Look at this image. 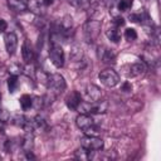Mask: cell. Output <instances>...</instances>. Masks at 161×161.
Instances as JSON below:
<instances>
[{
	"label": "cell",
	"mask_w": 161,
	"mask_h": 161,
	"mask_svg": "<svg viewBox=\"0 0 161 161\" xmlns=\"http://www.w3.org/2000/svg\"><path fill=\"white\" fill-rule=\"evenodd\" d=\"M112 23H113V26L121 28V26H123V25L126 24V20H125L122 16H114L113 20H112Z\"/></svg>",
	"instance_id": "obj_23"
},
{
	"label": "cell",
	"mask_w": 161,
	"mask_h": 161,
	"mask_svg": "<svg viewBox=\"0 0 161 161\" xmlns=\"http://www.w3.org/2000/svg\"><path fill=\"white\" fill-rule=\"evenodd\" d=\"M19 102H20L21 108H23L24 111H26V109H29V108L33 106V97L29 96V94H23V96L20 97Z\"/></svg>",
	"instance_id": "obj_18"
},
{
	"label": "cell",
	"mask_w": 161,
	"mask_h": 161,
	"mask_svg": "<svg viewBox=\"0 0 161 161\" xmlns=\"http://www.w3.org/2000/svg\"><path fill=\"white\" fill-rule=\"evenodd\" d=\"M103 140L94 135H86L80 138V146L88 151L91 150H102L103 148Z\"/></svg>",
	"instance_id": "obj_5"
},
{
	"label": "cell",
	"mask_w": 161,
	"mask_h": 161,
	"mask_svg": "<svg viewBox=\"0 0 161 161\" xmlns=\"http://www.w3.org/2000/svg\"><path fill=\"white\" fill-rule=\"evenodd\" d=\"M98 79L106 87H114V86H117L119 83V74L114 69L108 68V69L102 70L98 74Z\"/></svg>",
	"instance_id": "obj_4"
},
{
	"label": "cell",
	"mask_w": 161,
	"mask_h": 161,
	"mask_svg": "<svg viewBox=\"0 0 161 161\" xmlns=\"http://www.w3.org/2000/svg\"><path fill=\"white\" fill-rule=\"evenodd\" d=\"M117 8L119 11H127L132 6V0H117Z\"/></svg>",
	"instance_id": "obj_20"
},
{
	"label": "cell",
	"mask_w": 161,
	"mask_h": 161,
	"mask_svg": "<svg viewBox=\"0 0 161 161\" xmlns=\"http://www.w3.org/2000/svg\"><path fill=\"white\" fill-rule=\"evenodd\" d=\"M18 84H19V82H18V75L11 74V75L9 77V79H8V88H9V92H10V93H14V92L16 91V88H18Z\"/></svg>",
	"instance_id": "obj_19"
},
{
	"label": "cell",
	"mask_w": 161,
	"mask_h": 161,
	"mask_svg": "<svg viewBox=\"0 0 161 161\" xmlns=\"http://www.w3.org/2000/svg\"><path fill=\"white\" fill-rule=\"evenodd\" d=\"M127 68H128V72H126L127 77H138L146 72V64L143 62H137V63L130 64V65H127Z\"/></svg>",
	"instance_id": "obj_11"
},
{
	"label": "cell",
	"mask_w": 161,
	"mask_h": 161,
	"mask_svg": "<svg viewBox=\"0 0 161 161\" xmlns=\"http://www.w3.org/2000/svg\"><path fill=\"white\" fill-rule=\"evenodd\" d=\"M88 155H89V151L86 150V148H83L82 146H80V148H78V150L74 152V156H75V158H78V160H88Z\"/></svg>",
	"instance_id": "obj_21"
},
{
	"label": "cell",
	"mask_w": 161,
	"mask_h": 161,
	"mask_svg": "<svg viewBox=\"0 0 161 161\" xmlns=\"http://www.w3.org/2000/svg\"><path fill=\"white\" fill-rule=\"evenodd\" d=\"M80 103H82V96H80V93H78L77 91L70 92V93L67 96V98H65V104H67V107H68L69 109H72V111L78 109Z\"/></svg>",
	"instance_id": "obj_10"
},
{
	"label": "cell",
	"mask_w": 161,
	"mask_h": 161,
	"mask_svg": "<svg viewBox=\"0 0 161 161\" xmlns=\"http://www.w3.org/2000/svg\"><path fill=\"white\" fill-rule=\"evenodd\" d=\"M75 125L79 130H82L84 133H88L89 131L94 130V119L88 113H80L75 118Z\"/></svg>",
	"instance_id": "obj_6"
},
{
	"label": "cell",
	"mask_w": 161,
	"mask_h": 161,
	"mask_svg": "<svg viewBox=\"0 0 161 161\" xmlns=\"http://www.w3.org/2000/svg\"><path fill=\"white\" fill-rule=\"evenodd\" d=\"M21 55H23V59H24V62H25L26 64L31 63L33 59H34V50H33V48L29 45L28 42H25V43L23 44V47H21Z\"/></svg>",
	"instance_id": "obj_15"
},
{
	"label": "cell",
	"mask_w": 161,
	"mask_h": 161,
	"mask_svg": "<svg viewBox=\"0 0 161 161\" xmlns=\"http://www.w3.org/2000/svg\"><path fill=\"white\" fill-rule=\"evenodd\" d=\"M49 58L55 68H62L64 65V50L60 44L52 42L49 48Z\"/></svg>",
	"instance_id": "obj_3"
},
{
	"label": "cell",
	"mask_w": 161,
	"mask_h": 161,
	"mask_svg": "<svg viewBox=\"0 0 161 161\" xmlns=\"http://www.w3.org/2000/svg\"><path fill=\"white\" fill-rule=\"evenodd\" d=\"M83 57H84V55H83V49H82L79 45H77V44L72 45V48H70V53H69V58H70V60H72L73 63H78V64H80V63L84 60Z\"/></svg>",
	"instance_id": "obj_12"
},
{
	"label": "cell",
	"mask_w": 161,
	"mask_h": 161,
	"mask_svg": "<svg viewBox=\"0 0 161 161\" xmlns=\"http://www.w3.org/2000/svg\"><path fill=\"white\" fill-rule=\"evenodd\" d=\"M4 44L5 49L9 55H14L18 49V36L14 31H8L4 35Z\"/></svg>",
	"instance_id": "obj_7"
},
{
	"label": "cell",
	"mask_w": 161,
	"mask_h": 161,
	"mask_svg": "<svg viewBox=\"0 0 161 161\" xmlns=\"http://www.w3.org/2000/svg\"><path fill=\"white\" fill-rule=\"evenodd\" d=\"M8 6L10 10L15 13H24L28 10L26 1L24 0H8Z\"/></svg>",
	"instance_id": "obj_14"
},
{
	"label": "cell",
	"mask_w": 161,
	"mask_h": 161,
	"mask_svg": "<svg viewBox=\"0 0 161 161\" xmlns=\"http://www.w3.org/2000/svg\"><path fill=\"white\" fill-rule=\"evenodd\" d=\"M125 38H126V40H128V42L136 40V39H137V33H136V30H135L133 28H127V29L125 30Z\"/></svg>",
	"instance_id": "obj_22"
},
{
	"label": "cell",
	"mask_w": 161,
	"mask_h": 161,
	"mask_svg": "<svg viewBox=\"0 0 161 161\" xmlns=\"http://www.w3.org/2000/svg\"><path fill=\"white\" fill-rule=\"evenodd\" d=\"M26 6H28V10L34 13L35 15H40L43 13V9H42V5L38 0H28L26 1Z\"/></svg>",
	"instance_id": "obj_17"
},
{
	"label": "cell",
	"mask_w": 161,
	"mask_h": 161,
	"mask_svg": "<svg viewBox=\"0 0 161 161\" xmlns=\"http://www.w3.org/2000/svg\"><path fill=\"white\" fill-rule=\"evenodd\" d=\"M6 29H8V23L0 18V33H5Z\"/></svg>",
	"instance_id": "obj_26"
},
{
	"label": "cell",
	"mask_w": 161,
	"mask_h": 161,
	"mask_svg": "<svg viewBox=\"0 0 161 161\" xmlns=\"http://www.w3.org/2000/svg\"><path fill=\"white\" fill-rule=\"evenodd\" d=\"M98 57L106 64H114L116 63V53L113 52V49H108L103 45L98 48Z\"/></svg>",
	"instance_id": "obj_9"
},
{
	"label": "cell",
	"mask_w": 161,
	"mask_h": 161,
	"mask_svg": "<svg viewBox=\"0 0 161 161\" xmlns=\"http://www.w3.org/2000/svg\"><path fill=\"white\" fill-rule=\"evenodd\" d=\"M121 89H122L123 92H131V91H132V86H131L130 82H125V83L121 86Z\"/></svg>",
	"instance_id": "obj_25"
},
{
	"label": "cell",
	"mask_w": 161,
	"mask_h": 161,
	"mask_svg": "<svg viewBox=\"0 0 161 161\" xmlns=\"http://www.w3.org/2000/svg\"><path fill=\"white\" fill-rule=\"evenodd\" d=\"M33 146H34V136H33V132H31V130H26L25 136H24V138L21 141V147H23L24 152H31Z\"/></svg>",
	"instance_id": "obj_13"
},
{
	"label": "cell",
	"mask_w": 161,
	"mask_h": 161,
	"mask_svg": "<svg viewBox=\"0 0 161 161\" xmlns=\"http://www.w3.org/2000/svg\"><path fill=\"white\" fill-rule=\"evenodd\" d=\"M47 86L49 88V91L54 94H59L62 93L65 87H67V83H65V79L62 74L59 73H54V74H50L48 75V80H47Z\"/></svg>",
	"instance_id": "obj_2"
},
{
	"label": "cell",
	"mask_w": 161,
	"mask_h": 161,
	"mask_svg": "<svg viewBox=\"0 0 161 161\" xmlns=\"http://www.w3.org/2000/svg\"><path fill=\"white\" fill-rule=\"evenodd\" d=\"M106 35H107V38H108L111 42H113V43H118V42L121 40V31H119V28H116V26L109 28V29L107 30Z\"/></svg>",
	"instance_id": "obj_16"
},
{
	"label": "cell",
	"mask_w": 161,
	"mask_h": 161,
	"mask_svg": "<svg viewBox=\"0 0 161 161\" xmlns=\"http://www.w3.org/2000/svg\"><path fill=\"white\" fill-rule=\"evenodd\" d=\"M84 98L88 103H93V102H97L99 99H102V92H101V88L94 86V84H88L84 89Z\"/></svg>",
	"instance_id": "obj_8"
},
{
	"label": "cell",
	"mask_w": 161,
	"mask_h": 161,
	"mask_svg": "<svg viewBox=\"0 0 161 161\" xmlns=\"http://www.w3.org/2000/svg\"><path fill=\"white\" fill-rule=\"evenodd\" d=\"M53 1H54V0H43V4H44L45 6H49V5L53 4Z\"/></svg>",
	"instance_id": "obj_27"
},
{
	"label": "cell",
	"mask_w": 161,
	"mask_h": 161,
	"mask_svg": "<svg viewBox=\"0 0 161 161\" xmlns=\"http://www.w3.org/2000/svg\"><path fill=\"white\" fill-rule=\"evenodd\" d=\"M10 119V113L6 111V109H4V108H1L0 107V122H6V121H9Z\"/></svg>",
	"instance_id": "obj_24"
},
{
	"label": "cell",
	"mask_w": 161,
	"mask_h": 161,
	"mask_svg": "<svg viewBox=\"0 0 161 161\" xmlns=\"http://www.w3.org/2000/svg\"><path fill=\"white\" fill-rule=\"evenodd\" d=\"M101 28H102V23L99 20H94V19L87 20L83 25V35L86 42L88 43L94 42L101 33Z\"/></svg>",
	"instance_id": "obj_1"
}]
</instances>
